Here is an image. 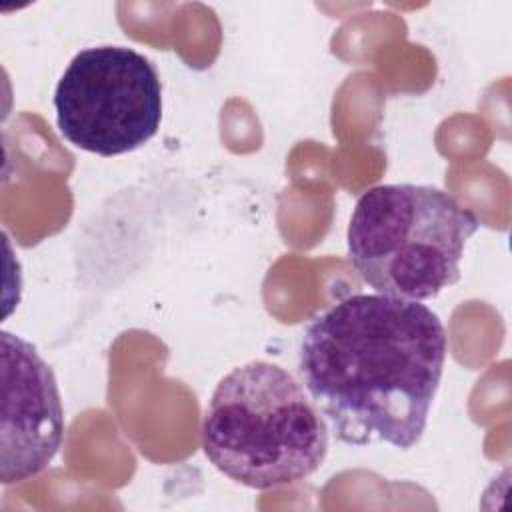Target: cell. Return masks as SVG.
Here are the masks:
<instances>
[{
	"label": "cell",
	"instance_id": "6da1fadb",
	"mask_svg": "<svg viewBox=\"0 0 512 512\" xmlns=\"http://www.w3.org/2000/svg\"><path fill=\"white\" fill-rule=\"evenodd\" d=\"M446 350L444 326L428 306L352 294L308 322L298 372L338 440L408 450L424 434Z\"/></svg>",
	"mask_w": 512,
	"mask_h": 512
},
{
	"label": "cell",
	"instance_id": "7a4b0ae2",
	"mask_svg": "<svg viewBox=\"0 0 512 512\" xmlns=\"http://www.w3.org/2000/svg\"><path fill=\"white\" fill-rule=\"evenodd\" d=\"M202 448L230 480L268 490L312 476L328 452V426L304 386L282 366L252 360L214 388Z\"/></svg>",
	"mask_w": 512,
	"mask_h": 512
},
{
	"label": "cell",
	"instance_id": "3957f363",
	"mask_svg": "<svg viewBox=\"0 0 512 512\" xmlns=\"http://www.w3.org/2000/svg\"><path fill=\"white\" fill-rule=\"evenodd\" d=\"M478 228V216L436 186L378 184L352 210L348 256L378 294L422 302L460 280Z\"/></svg>",
	"mask_w": 512,
	"mask_h": 512
},
{
	"label": "cell",
	"instance_id": "277c9868",
	"mask_svg": "<svg viewBox=\"0 0 512 512\" xmlns=\"http://www.w3.org/2000/svg\"><path fill=\"white\" fill-rule=\"evenodd\" d=\"M54 110L60 134L76 148L100 156L126 154L160 128V76L134 48H84L56 84Z\"/></svg>",
	"mask_w": 512,
	"mask_h": 512
},
{
	"label": "cell",
	"instance_id": "5b68a950",
	"mask_svg": "<svg viewBox=\"0 0 512 512\" xmlns=\"http://www.w3.org/2000/svg\"><path fill=\"white\" fill-rule=\"evenodd\" d=\"M2 424L0 480L24 482L54 460L64 438V410L52 368L22 336L0 334Z\"/></svg>",
	"mask_w": 512,
	"mask_h": 512
}]
</instances>
